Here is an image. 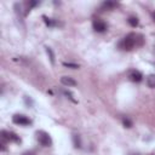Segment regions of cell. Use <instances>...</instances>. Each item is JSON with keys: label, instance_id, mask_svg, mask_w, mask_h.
Wrapping results in <instances>:
<instances>
[{"label": "cell", "instance_id": "1", "mask_svg": "<svg viewBox=\"0 0 155 155\" xmlns=\"http://www.w3.org/2000/svg\"><path fill=\"white\" fill-rule=\"evenodd\" d=\"M136 44H137V35H134V34H128V35H126V36L120 41L119 46H120V48H122V50L130 51V50H132V48L134 47Z\"/></svg>", "mask_w": 155, "mask_h": 155}, {"label": "cell", "instance_id": "2", "mask_svg": "<svg viewBox=\"0 0 155 155\" xmlns=\"http://www.w3.org/2000/svg\"><path fill=\"white\" fill-rule=\"evenodd\" d=\"M36 138L39 140V143L42 145V147H51L52 145V139H51V136L45 132V131H38L36 132Z\"/></svg>", "mask_w": 155, "mask_h": 155}, {"label": "cell", "instance_id": "3", "mask_svg": "<svg viewBox=\"0 0 155 155\" xmlns=\"http://www.w3.org/2000/svg\"><path fill=\"white\" fill-rule=\"evenodd\" d=\"M12 121L17 125H21V126H27V125H30L31 121L25 116V115H21V114H16L13 115L12 117Z\"/></svg>", "mask_w": 155, "mask_h": 155}, {"label": "cell", "instance_id": "4", "mask_svg": "<svg viewBox=\"0 0 155 155\" xmlns=\"http://www.w3.org/2000/svg\"><path fill=\"white\" fill-rule=\"evenodd\" d=\"M1 138L10 140V142H15V143H21V138L19 136H17L15 132H8V131H1Z\"/></svg>", "mask_w": 155, "mask_h": 155}, {"label": "cell", "instance_id": "5", "mask_svg": "<svg viewBox=\"0 0 155 155\" xmlns=\"http://www.w3.org/2000/svg\"><path fill=\"white\" fill-rule=\"evenodd\" d=\"M93 29L98 33H103L107 30V24H105V22H103L101 19H96V21H93Z\"/></svg>", "mask_w": 155, "mask_h": 155}, {"label": "cell", "instance_id": "6", "mask_svg": "<svg viewBox=\"0 0 155 155\" xmlns=\"http://www.w3.org/2000/svg\"><path fill=\"white\" fill-rule=\"evenodd\" d=\"M61 82L64 86H67V87H73V86H76L78 85V82L73 78H70V76H62L61 78Z\"/></svg>", "mask_w": 155, "mask_h": 155}, {"label": "cell", "instance_id": "7", "mask_svg": "<svg viewBox=\"0 0 155 155\" xmlns=\"http://www.w3.org/2000/svg\"><path fill=\"white\" fill-rule=\"evenodd\" d=\"M130 79H131L132 81H134V82H140V81L143 80V75H142L140 71L133 70V71H131V74H130Z\"/></svg>", "mask_w": 155, "mask_h": 155}, {"label": "cell", "instance_id": "8", "mask_svg": "<svg viewBox=\"0 0 155 155\" xmlns=\"http://www.w3.org/2000/svg\"><path fill=\"white\" fill-rule=\"evenodd\" d=\"M147 85L150 88H155V74H150L147 78Z\"/></svg>", "mask_w": 155, "mask_h": 155}, {"label": "cell", "instance_id": "9", "mask_svg": "<svg viewBox=\"0 0 155 155\" xmlns=\"http://www.w3.org/2000/svg\"><path fill=\"white\" fill-rule=\"evenodd\" d=\"M45 50H46V53H47V56H48V58H50L51 64H54V53H53L52 48H51V47H48V46H46V47H45Z\"/></svg>", "mask_w": 155, "mask_h": 155}, {"label": "cell", "instance_id": "10", "mask_svg": "<svg viewBox=\"0 0 155 155\" xmlns=\"http://www.w3.org/2000/svg\"><path fill=\"white\" fill-rule=\"evenodd\" d=\"M116 6V2H113V1H105L102 4V7L103 8H107V10H111Z\"/></svg>", "mask_w": 155, "mask_h": 155}, {"label": "cell", "instance_id": "11", "mask_svg": "<svg viewBox=\"0 0 155 155\" xmlns=\"http://www.w3.org/2000/svg\"><path fill=\"white\" fill-rule=\"evenodd\" d=\"M73 143L75 148H80L81 147V140H80V136L79 134H73Z\"/></svg>", "mask_w": 155, "mask_h": 155}, {"label": "cell", "instance_id": "12", "mask_svg": "<svg viewBox=\"0 0 155 155\" xmlns=\"http://www.w3.org/2000/svg\"><path fill=\"white\" fill-rule=\"evenodd\" d=\"M127 21H128V23H130L131 27H137L138 25V18L137 17H130Z\"/></svg>", "mask_w": 155, "mask_h": 155}, {"label": "cell", "instance_id": "13", "mask_svg": "<svg viewBox=\"0 0 155 155\" xmlns=\"http://www.w3.org/2000/svg\"><path fill=\"white\" fill-rule=\"evenodd\" d=\"M122 125H124L125 127H127V128H131V127H132V121H131L128 117H124V119H122Z\"/></svg>", "mask_w": 155, "mask_h": 155}, {"label": "cell", "instance_id": "14", "mask_svg": "<svg viewBox=\"0 0 155 155\" xmlns=\"http://www.w3.org/2000/svg\"><path fill=\"white\" fill-rule=\"evenodd\" d=\"M63 65L64 67H68V68H71V69H78L80 65L79 64H75V63H68V62H63Z\"/></svg>", "mask_w": 155, "mask_h": 155}, {"label": "cell", "instance_id": "15", "mask_svg": "<svg viewBox=\"0 0 155 155\" xmlns=\"http://www.w3.org/2000/svg\"><path fill=\"white\" fill-rule=\"evenodd\" d=\"M42 18H44V21H45V23H46V24H47V25H50V27H52V25H53V24H54V22H53V21H52V19H51V18H47V17H46V16H44V17H42Z\"/></svg>", "mask_w": 155, "mask_h": 155}, {"label": "cell", "instance_id": "16", "mask_svg": "<svg viewBox=\"0 0 155 155\" xmlns=\"http://www.w3.org/2000/svg\"><path fill=\"white\" fill-rule=\"evenodd\" d=\"M64 94H65V96H67V97H68V98H69L70 101H73L74 103H76V101L74 99V97H73V94H71V93H70L69 91H64Z\"/></svg>", "mask_w": 155, "mask_h": 155}, {"label": "cell", "instance_id": "17", "mask_svg": "<svg viewBox=\"0 0 155 155\" xmlns=\"http://www.w3.org/2000/svg\"><path fill=\"white\" fill-rule=\"evenodd\" d=\"M23 155H33V154H30V153H24Z\"/></svg>", "mask_w": 155, "mask_h": 155}, {"label": "cell", "instance_id": "18", "mask_svg": "<svg viewBox=\"0 0 155 155\" xmlns=\"http://www.w3.org/2000/svg\"><path fill=\"white\" fill-rule=\"evenodd\" d=\"M153 17H154V21H155V13H154V16H153Z\"/></svg>", "mask_w": 155, "mask_h": 155}]
</instances>
